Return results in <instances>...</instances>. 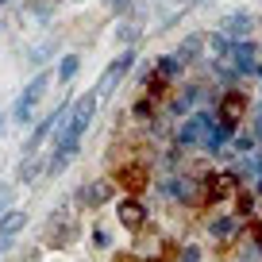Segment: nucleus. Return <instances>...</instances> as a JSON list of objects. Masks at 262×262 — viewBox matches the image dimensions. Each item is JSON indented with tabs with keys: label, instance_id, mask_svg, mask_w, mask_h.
Segmentation results:
<instances>
[{
	"label": "nucleus",
	"instance_id": "f257e3e1",
	"mask_svg": "<svg viewBox=\"0 0 262 262\" xmlns=\"http://www.w3.org/2000/svg\"><path fill=\"white\" fill-rule=\"evenodd\" d=\"M131 66H135V50H123V54H120V58H112V66H108L104 74H100V81H97V89H93V93H97V100H100V97H108V93H112V89H116V85H120V81H123V77H127V74H131Z\"/></svg>",
	"mask_w": 262,
	"mask_h": 262
},
{
	"label": "nucleus",
	"instance_id": "f03ea898",
	"mask_svg": "<svg viewBox=\"0 0 262 262\" xmlns=\"http://www.w3.org/2000/svg\"><path fill=\"white\" fill-rule=\"evenodd\" d=\"M216 116H220V123L228 131H235L239 123H243V116H247V93H224L220 97V104H216Z\"/></svg>",
	"mask_w": 262,
	"mask_h": 262
},
{
	"label": "nucleus",
	"instance_id": "7ed1b4c3",
	"mask_svg": "<svg viewBox=\"0 0 262 262\" xmlns=\"http://www.w3.org/2000/svg\"><path fill=\"white\" fill-rule=\"evenodd\" d=\"M47 85H50V74H35V81L27 85L24 93H19V104H16V120H19V123H27V120H31V108L42 100Z\"/></svg>",
	"mask_w": 262,
	"mask_h": 262
},
{
	"label": "nucleus",
	"instance_id": "20e7f679",
	"mask_svg": "<svg viewBox=\"0 0 262 262\" xmlns=\"http://www.w3.org/2000/svg\"><path fill=\"white\" fill-rule=\"evenodd\" d=\"M208 131H212V116H208V112H196V116H189V120L181 123V135H178V139L185 143V147H196V143H205Z\"/></svg>",
	"mask_w": 262,
	"mask_h": 262
},
{
	"label": "nucleus",
	"instance_id": "39448f33",
	"mask_svg": "<svg viewBox=\"0 0 262 262\" xmlns=\"http://www.w3.org/2000/svg\"><path fill=\"white\" fill-rule=\"evenodd\" d=\"M24 228H27V212H19V208H12V212L0 216V251H8L12 239H16Z\"/></svg>",
	"mask_w": 262,
	"mask_h": 262
},
{
	"label": "nucleus",
	"instance_id": "423d86ee",
	"mask_svg": "<svg viewBox=\"0 0 262 262\" xmlns=\"http://www.w3.org/2000/svg\"><path fill=\"white\" fill-rule=\"evenodd\" d=\"M116 181H120L127 193H143V189L150 185V170H147V166H120Z\"/></svg>",
	"mask_w": 262,
	"mask_h": 262
},
{
	"label": "nucleus",
	"instance_id": "0eeeda50",
	"mask_svg": "<svg viewBox=\"0 0 262 262\" xmlns=\"http://www.w3.org/2000/svg\"><path fill=\"white\" fill-rule=\"evenodd\" d=\"M116 216H120V224H123L127 231H139V228H143V216H147V208H143L139 201H120Z\"/></svg>",
	"mask_w": 262,
	"mask_h": 262
},
{
	"label": "nucleus",
	"instance_id": "6e6552de",
	"mask_svg": "<svg viewBox=\"0 0 262 262\" xmlns=\"http://www.w3.org/2000/svg\"><path fill=\"white\" fill-rule=\"evenodd\" d=\"M231 185H235V173H220V178H205V196L208 201H224V196L231 193Z\"/></svg>",
	"mask_w": 262,
	"mask_h": 262
},
{
	"label": "nucleus",
	"instance_id": "1a4fd4ad",
	"mask_svg": "<svg viewBox=\"0 0 262 262\" xmlns=\"http://www.w3.org/2000/svg\"><path fill=\"white\" fill-rule=\"evenodd\" d=\"M231 62H235L239 74H251L254 70V47L251 42H235V47H231Z\"/></svg>",
	"mask_w": 262,
	"mask_h": 262
},
{
	"label": "nucleus",
	"instance_id": "9d476101",
	"mask_svg": "<svg viewBox=\"0 0 262 262\" xmlns=\"http://www.w3.org/2000/svg\"><path fill=\"white\" fill-rule=\"evenodd\" d=\"M220 27H224L228 35H235V39H243V35L251 31L254 24H251V16H247V12H235V16H228V19H224Z\"/></svg>",
	"mask_w": 262,
	"mask_h": 262
},
{
	"label": "nucleus",
	"instance_id": "9b49d317",
	"mask_svg": "<svg viewBox=\"0 0 262 262\" xmlns=\"http://www.w3.org/2000/svg\"><path fill=\"white\" fill-rule=\"evenodd\" d=\"M166 189H170L173 196H181V201H201V189H196V181H166Z\"/></svg>",
	"mask_w": 262,
	"mask_h": 262
},
{
	"label": "nucleus",
	"instance_id": "f8f14e48",
	"mask_svg": "<svg viewBox=\"0 0 262 262\" xmlns=\"http://www.w3.org/2000/svg\"><path fill=\"white\" fill-rule=\"evenodd\" d=\"M196 54H201V35H189V39L178 47V54H173V58H178L181 66H189V62H196Z\"/></svg>",
	"mask_w": 262,
	"mask_h": 262
},
{
	"label": "nucleus",
	"instance_id": "ddd939ff",
	"mask_svg": "<svg viewBox=\"0 0 262 262\" xmlns=\"http://www.w3.org/2000/svg\"><path fill=\"white\" fill-rule=\"evenodd\" d=\"M77 70H81V58H77V54H66L62 62H58V81L66 85V81H70V77L77 74Z\"/></svg>",
	"mask_w": 262,
	"mask_h": 262
},
{
	"label": "nucleus",
	"instance_id": "4468645a",
	"mask_svg": "<svg viewBox=\"0 0 262 262\" xmlns=\"http://www.w3.org/2000/svg\"><path fill=\"white\" fill-rule=\"evenodd\" d=\"M108 196H112V185H108V181H97V185H93L89 193H85V201H89V205L97 208V205H104Z\"/></svg>",
	"mask_w": 262,
	"mask_h": 262
},
{
	"label": "nucleus",
	"instance_id": "2eb2a0df",
	"mask_svg": "<svg viewBox=\"0 0 262 262\" xmlns=\"http://www.w3.org/2000/svg\"><path fill=\"white\" fill-rule=\"evenodd\" d=\"M181 70V62L178 58H158V77H162V81H170L173 74H178Z\"/></svg>",
	"mask_w": 262,
	"mask_h": 262
},
{
	"label": "nucleus",
	"instance_id": "dca6fc26",
	"mask_svg": "<svg viewBox=\"0 0 262 262\" xmlns=\"http://www.w3.org/2000/svg\"><path fill=\"white\" fill-rule=\"evenodd\" d=\"M196 93H201V89H196V85H189V89L181 93L178 100H173V112H185V108H189V104H193V100H196Z\"/></svg>",
	"mask_w": 262,
	"mask_h": 262
},
{
	"label": "nucleus",
	"instance_id": "f3484780",
	"mask_svg": "<svg viewBox=\"0 0 262 262\" xmlns=\"http://www.w3.org/2000/svg\"><path fill=\"white\" fill-rule=\"evenodd\" d=\"M228 231H231V220H228V216L212 224V235H220V239H224V235H228Z\"/></svg>",
	"mask_w": 262,
	"mask_h": 262
},
{
	"label": "nucleus",
	"instance_id": "a211bd4d",
	"mask_svg": "<svg viewBox=\"0 0 262 262\" xmlns=\"http://www.w3.org/2000/svg\"><path fill=\"white\" fill-rule=\"evenodd\" d=\"M50 50H54V47H50V42H42V47H39V50H31V66H39V62H42V58H47V54H50Z\"/></svg>",
	"mask_w": 262,
	"mask_h": 262
},
{
	"label": "nucleus",
	"instance_id": "6ab92c4d",
	"mask_svg": "<svg viewBox=\"0 0 262 262\" xmlns=\"http://www.w3.org/2000/svg\"><path fill=\"white\" fill-rule=\"evenodd\" d=\"M181 262H201V251H196L193 243H185V251H181Z\"/></svg>",
	"mask_w": 262,
	"mask_h": 262
},
{
	"label": "nucleus",
	"instance_id": "aec40b11",
	"mask_svg": "<svg viewBox=\"0 0 262 262\" xmlns=\"http://www.w3.org/2000/svg\"><path fill=\"white\" fill-rule=\"evenodd\" d=\"M162 85H166V81H162V77L155 74V77H150V81H147V93H150V97H158V93H162Z\"/></svg>",
	"mask_w": 262,
	"mask_h": 262
},
{
	"label": "nucleus",
	"instance_id": "412c9836",
	"mask_svg": "<svg viewBox=\"0 0 262 262\" xmlns=\"http://www.w3.org/2000/svg\"><path fill=\"white\" fill-rule=\"evenodd\" d=\"M254 147V135H239L235 139V150H251Z\"/></svg>",
	"mask_w": 262,
	"mask_h": 262
},
{
	"label": "nucleus",
	"instance_id": "4be33fe9",
	"mask_svg": "<svg viewBox=\"0 0 262 262\" xmlns=\"http://www.w3.org/2000/svg\"><path fill=\"white\" fill-rule=\"evenodd\" d=\"M251 205H254V196L251 193H239V212H251Z\"/></svg>",
	"mask_w": 262,
	"mask_h": 262
},
{
	"label": "nucleus",
	"instance_id": "5701e85b",
	"mask_svg": "<svg viewBox=\"0 0 262 262\" xmlns=\"http://www.w3.org/2000/svg\"><path fill=\"white\" fill-rule=\"evenodd\" d=\"M116 39H120V42H131V39H135V27H120V31H116Z\"/></svg>",
	"mask_w": 262,
	"mask_h": 262
},
{
	"label": "nucleus",
	"instance_id": "b1692460",
	"mask_svg": "<svg viewBox=\"0 0 262 262\" xmlns=\"http://www.w3.org/2000/svg\"><path fill=\"white\" fill-rule=\"evenodd\" d=\"M212 54H228V39H220V35H216V39H212Z\"/></svg>",
	"mask_w": 262,
	"mask_h": 262
},
{
	"label": "nucleus",
	"instance_id": "393cba45",
	"mask_svg": "<svg viewBox=\"0 0 262 262\" xmlns=\"http://www.w3.org/2000/svg\"><path fill=\"white\" fill-rule=\"evenodd\" d=\"M31 173H35V162H31V158H27V162L19 166V178H24V181H31Z\"/></svg>",
	"mask_w": 262,
	"mask_h": 262
},
{
	"label": "nucleus",
	"instance_id": "a878e982",
	"mask_svg": "<svg viewBox=\"0 0 262 262\" xmlns=\"http://www.w3.org/2000/svg\"><path fill=\"white\" fill-rule=\"evenodd\" d=\"M8 205H12V189L4 185V189H0V212H4V208H8Z\"/></svg>",
	"mask_w": 262,
	"mask_h": 262
},
{
	"label": "nucleus",
	"instance_id": "bb28decb",
	"mask_svg": "<svg viewBox=\"0 0 262 262\" xmlns=\"http://www.w3.org/2000/svg\"><path fill=\"white\" fill-rule=\"evenodd\" d=\"M108 8H112V12H127L131 0H108Z\"/></svg>",
	"mask_w": 262,
	"mask_h": 262
},
{
	"label": "nucleus",
	"instance_id": "cd10ccee",
	"mask_svg": "<svg viewBox=\"0 0 262 262\" xmlns=\"http://www.w3.org/2000/svg\"><path fill=\"white\" fill-rule=\"evenodd\" d=\"M254 243L262 247V224H254Z\"/></svg>",
	"mask_w": 262,
	"mask_h": 262
},
{
	"label": "nucleus",
	"instance_id": "c85d7f7f",
	"mask_svg": "<svg viewBox=\"0 0 262 262\" xmlns=\"http://www.w3.org/2000/svg\"><path fill=\"white\" fill-rule=\"evenodd\" d=\"M112 262H135V258H131V254H116Z\"/></svg>",
	"mask_w": 262,
	"mask_h": 262
},
{
	"label": "nucleus",
	"instance_id": "c756f323",
	"mask_svg": "<svg viewBox=\"0 0 262 262\" xmlns=\"http://www.w3.org/2000/svg\"><path fill=\"white\" fill-rule=\"evenodd\" d=\"M258 135H262V116H258Z\"/></svg>",
	"mask_w": 262,
	"mask_h": 262
},
{
	"label": "nucleus",
	"instance_id": "7c9ffc66",
	"mask_svg": "<svg viewBox=\"0 0 262 262\" xmlns=\"http://www.w3.org/2000/svg\"><path fill=\"white\" fill-rule=\"evenodd\" d=\"M0 127H4V112H0Z\"/></svg>",
	"mask_w": 262,
	"mask_h": 262
},
{
	"label": "nucleus",
	"instance_id": "2f4dec72",
	"mask_svg": "<svg viewBox=\"0 0 262 262\" xmlns=\"http://www.w3.org/2000/svg\"><path fill=\"white\" fill-rule=\"evenodd\" d=\"M243 262H258V258H243Z\"/></svg>",
	"mask_w": 262,
	"mask_h": 262
},
{
	"label": "nucleus",
	"instance_id": "473e14b6",
	"mask_svg": "<svg viewBox=\"0 0 262 262\" xmlns=\"http://www.w3.org/2000/svg\"><path fill=\"white\" fill-rule=\"evenodd\" d=\"M0 4H8V0H0Z\"/></svg>",
	"mask_w": 262,
	"mask_h": 262
},
{
	"label": "nucleus",
	"instance_id": "72a5a7b5",
	"mask_svg": "<svg viewBox=\"0 0 262 262\" xmlns=\"http://www.w3.org/2000/svg\"><path fill=\"white\" fill-rule=\"evenodd\" d=\"M74 4H77V0H74Z\"/></svg>",
	"mask_w": 262,
	"mask_h": 262
},
{
	"label": "nucleus",
	"instance_id": "f704fd0d",
	"mask_svg": "<svg viewBox=\"0 0 262 262\" xmlns=\"http://www.w3.org/2000/svg\"><path fill=\"white\" fill-rule=\"evenodd\" d=\"M150 262H155V258H150Z\"/></svg>",
	"mask_w": 262,
	"mask_h": 262
}]
</instances>
